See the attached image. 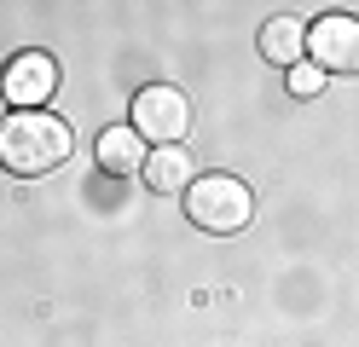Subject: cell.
<instances>
[{
  "label": "cell",
  "instance_id": "cell-1",
  "mask_svg": "<svg viewBox=\"0 0 359 347\" xmlns=\"http://www.w3.org/2000/svg\"><path fill=\"white\" fill-rule=\"evenodd\" d=\"M70 156V122L53 110H12L0 122V168L18 179H41Z\"/></svg>",
  "mask_w": 359,
  "mask_h": 347
},
{
  "label": "cell",
  "instance_id": "cell-2",
  "mask_svg": "<svg viewBox=\"0 0 359 347\" xmlns=\"http://www.w3.org/2000/svg\"><path fill=\"white\" fill-rule=\"evenodd\" d=\"M186 215H191V226L226 238V231H243V226H250L255 197H250V185L232 179V174H197L191 191H186Z\"/></svg>",
  "mask_w": 359,
  "mask_h": 347
},
{
  "label": "cell",
  "instance_id": "cell-3",
  "mask_svg": "<svg viewBox=\"0 0 359 347\" xmlns=\"http://www.w3.org/2000/svg\"><path fill=\"white\" fill-rule=\"evenodd\" d=\"M140 139H151L156 151L163 145H186V128H191V99L180 87H140L133 93V122Z\"/></svg>",
  "mask_w": 359,
  "mask_h": 347
},
{
  "label": "cell",
  "instance_id": "cell-4",
  "mask_svg": "<svg viewBox=\"0 0 359 347\" xmlns=\"http://www.w3.org/2000/svg\"><path fill=\"white\" fill-rule=\"evenodd\" d=\"M307 64H319L325 76H359V18L353 12H325L307 29Z\"/></svg>",
  "mask_w": 359,
  "mask_h": 347
},
{
  "label": "cell",
  "instance_id": "cell-5",
  "mask_svg": "<svg viewBox=\"0 0 359 347\" xmlns=\"http://www.w3.org/2000/svg\"><path fill=\"white\" fill-rule=\"evenodd\" d=\"M58 93V58L29 46V53H18L6 64V76H0V99L18 104V110H47V99Z\"/></svg>",
  "mask_w": 359,
  "mask_h": 347
},
{
  "label": "cell",
  "instance_id": "cell-6",
  "mask_svg": "<svg viewBox=\"0 0 359 347\" xmlns=\"http://www.w3.org/2000/svg\"><path fill=\"white\" fill-rule=\"evenodd\" d=\"M140 174H145V185H151L156 197H186V191H191V179H197L186 145H163V151H151Z\"/></svg>",
  "mask_w": 359,
  "mask_h": 347
},
{
  "label": "cell",
  "instance_id": "cell-7",
  "mask_svg": "<svg viewBox=\"0 0 359 347\" xmlns=\"http://www.w3.org/2000/svg\"><path fill=\"white\" fill-rule=\"evenodd\" d=\"M93 156H99V168H104V174L128 179V174H140V168H145V156H151V151H145V139L133 133L128 122H116V128H104V133H99Z\"/></svg>",
  "mask_w": 359,
  "mask_h": 347
},
{
  "label": "cell",
  "instance_id": "cell-8",
  "mask_svg": "<svg viewBox=\"0 0 359 347\" xmlns=\"http://www.w3.org/2000/svg\"><path fill=\"white\" fill-rule=\"evenodd\" d=\"M261 53L273 58V64H284V69H296L302 53H307V29H302L296 18H273V23L261 29Z\"/></svg>",
  "mask_w": 359,
  "mask_h": 347
},
{
  "label": "cell",
  "instance_id": "cell-9",
  "mask_svg": "<svg viewBox=\"0 0 359 347\" xmlns=\"http://www.w3.org/2000/svg\"><path fill=\"white\" fill-rule=\"evenodd\" d=\"M319 87H325V69H319V64H307V58H302L296 69H290V93H296V99H313Z\"/></svg>",
  "mask_w": 359,
  "mask_h": 347
},
{
  "label": "cell",
  "instance_id": "cell-10",
  "mask_svg": "<svg viewBox=\"0 0 359 347\" xmlns=\"http://www.w3.org/2000/svg\"><path fill=\"white\" fill-rule=\"evenodd\" d=\"M0 122H6V99H0Z\"/></svg>",
  "mask_w": 359,
  "mask_h": 347
}]
</instances>
